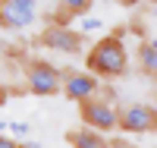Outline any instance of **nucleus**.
I'll return each mask as SVG.
<instances>
[{"label": "nucleus", "instance_id": "f257e3e1", "mask_svg": "<svg viewBox=\"0 0 157 148\" xmlns=\"http://www.w3.org/2000/svg\"><path fill=\"white\" fill-rule=\"evenodd\" d=\"M129 70V50L123 44V35H107L88 50L85 57V73L94 79H120Z\"/></svg>", "mask_w": 157, "mask_h": 148}, {"label": "nucleus", "instance_id": "f03ea898", "mask_svg": "<svg viewBox=\"0 0 157 148\" xmlns=\"http://www.w3.org/2000/svg\"><path fill=\"white\" fill-rule=\"evenodd\" d=\"M25 88H29L32 95H41V98L60 95V70L54 63L32 60L29 66H25Z\"/></svg>", "mask_w": 157, "mask_h": 148}, {"label": "nucleus", "instance_id": "7ed1b4c3", "mask_svg": "<svg viewBox=\"0 0 157 148\" xmlns=\"http://www.w3.org/2000/svg\"><path fill=\"white\" fill-rule=\"evenodd\" d=\"M78 114H82V123L88 129H94V132H113L116 129V107L110 101H104V98H85V101H78Z\"/></svg>", "mask_w": 157, "mask_h": 148}, {"label": "nucleus", "instance_id": "20e7f679", "mask_svg": "<svg viewBox=\"0 0 157 148\" xmlns=\"http://www.w3.org/2000/svg\"><path fill=\"white\" fill-rule=\"evenodd\" d=\"M157 123V114L151 104H126L116 110V129L126 136H145Z\"/></svg>", "mask_w": 157, "mask_h": 148}, {"label": "nucleus", "instance_id": "39448f33", "mask_svg": "<svg viewBox=\"0 0 157 148\" xmlns=\"http://www.w3.org/2000/svg\"><path fill=\"white\" fill-rule=\"evenodd\" d=\"M98 79L85 73V70H60V91H63V98L78 104V101H85V98H94L98 95Z\"/></svg>", "mask_w": 157, "mask_h": 148}, {"label": "nucleus", "instance_id": "423d86ee", "mask_svg": "<svg viewBox=\"0 0 157 148\" xmlns=\"http://www.w3.org/2000/svg\"><path fill=\"white\" fill-rule=\"evenodd\" d=\"M35 0H0V25L10 32H22L35 22Z\"/></svg>", "mask_w": 157, "mask_h": 148}, {"label": "nucleus", "instance_id": "0eeeda50", "mask_svg": "<svg viewBox=\"0 0 157 148\" xmlns=\"http://www.w3.org/2000/svg\"><path fill=\"white\" fill-rule=\"evenodd\" d=\"M41 44L50 50H60V54H78L82 50V35L72 32L69 25H47L41 32Z\"/></svg>", "mask_w": 157, "mask_h": 148}, {"label": "nucleus", "instance_id": "6e6552de", "mask_svg": "<svg viewBox=\"0 0 157 148\" xmlns=\"http://www.w3.org/2000/svg\"><path fill=\"white\" fill-rule=\"evenodd\" d=\"M69 142H72V148H107V139L101 136V132H94V129H78V132H72L69 136Z\"/></svg>", "mask_w": 157, "mask_h": 148}, {"label": "nucleus", "instance_id": "1a4fd4ad", "mask_svg": "<svg viewBox=\"0 0 157 148\" xmlns=\"http://www.w3.org/2000/svg\"><path fill=\"white\" fill-rule=\"evenodd\" d=\"M138 63H141V73H145V76H154L157 73V50H154L151 41H145L138 47Z\"/></svg>", "mask_w": 157, "mask_h": 148}, {"label": "nucleus", "instance_id": "9d476101", "mask_svg": "<svg viewBox=\"0 0 157 148\" xmlns=\"http://www.w3.org/2000/svg\"><path fill=\"white\" fill-rule=\"evenodd\" d=\"M60 6L69 16H88V10L94 6V0H60Z\"/></svg>", "mask_w": 157, "mask_h": 148}, {"label": "nucleus", "instance_id": "9b49d317", "mask_svg": "<svg viewBox=\"0 0 157 148\" xmlns=\"http://www.w3.org/2000/svg\"><path fill=\"white\" fill-rule=\"evenodd\" d=\"M29 132H32V126L22 123V120H13V123L6 126V136H19V139H22V136H29Z\"/></svg>", "mask_w": 157, "mask_h": 148}, {"label": "nucleus", "instance_id": "f8f14e48", "mask_svg": "<svg viewBox=\"0 0 157 148\" xmlns=\"http://www.w3.org/2000/svg\"><path fill=\"white\" fill-rule=\"evenodd\" d=\"M101 25H104V22H101L98 16H82V32H78V35H85V32H98Z\"/></svg>", "mask_w": 157, "mask_h": 148}, {"label": "nucleus", "instance_id": "ddd939ff", "mask_svg": "<svg viewBox=\"0 0 157 148\" xmlns=\"http://www.w3.org/2000/svg\"><path fill=\"white\" fill-rule=\"evenodd\" d=\"M69 19H72V16H69L66 10H57L54 16H50V25H69Z\"/></svg>", "mask_w": 157, "mask_h": 148}, {"label": "nucleus", "instance_id": "4468645a", "mask_svg": "<svg viewBox=\"0 0 157 148\" xmlns=\"http://www.w3.org/2000/svg\"><path fill=\"white\" fill-rule=\"evenodd\" d=\"M0 148H25V145H22V142H16L13 136H6V132H3V136H0Z\"/></svg>", "mask_w": 157, "mask_h": 148}, {"label": "nucleus", "instance_id": "2eb2a0df", "mask_svg": "<svg viewBox=\"0 0 157 148\" xmlns=\"http://www.w3.org/2000/svg\"><path fill=\"white\" fill-rule=\"evenodd\" d=\"M6 98H10V91H6L3 85H0V107H3V104H6Z\"/></svg>", "mask_w": 157, "mask_h": 148}, {"label": "nucleus", "instance_id": "dca6fc26", "mask_svg": "<svg viewBox=\"0 0 157 148\" xmlns=\"http://www.w3.org/2000/svg\"><path fill=\"white\" fill-rule=\"evenodd\" d=\"M6 126H10L6 120H0V136H3V132H6Z\"/></svg>", "mask_w": 157, "mask_h": 148}, {"label": "nucleus", "instance_id": "f3484780", "mask_svg": "<svg viewBox=\"0 0 157 148\" xmlns=\"http://www.w3.org/2000/svg\"><path fill=\"white\" fill-rule=\"evenodd\" d=\"M25 148H44V145H38V142H35V145H25Z\"/></svg>", "mask_w": 157, "mask_h": 148}]
</instances>
